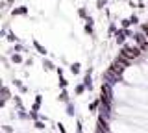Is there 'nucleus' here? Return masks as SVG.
<instances>
[{"label":"nucleus","instance_id":"1","mask_svg":"<svg viewBox=\"0 0 148 133\" xmlns=\"http://www.w3.org/2000/svg\"><path fill=\"white\" fill-rule=\"evenodd\" d=\"M133 35H135V33H133L130 28H128V30H126V28H119L113 39H115V43H117L119 46H124V44H126V39H128V37H133Z\"/></svg>","mask_w":148,"mask_h":133},{"label":"nucleus","instance_id":"2","mask_svg":"<svg viewBox=\"0 0 148 133\" xmlns=\"http://www.w3.org/2000/svg\"><path fill=\"white\" fill-rule=\"evenodd\" d=\"M83 31H85L89 37H95V19L89 15L85 19V24H83Z\"/></svg>","mask_w":148,"mask_h":133},{"label":"nucleus","instance_id":"3","mask_svg":"<svg viewBox=\"0 0 148 133\" xmlns=\"http://www.w3.org/2000/svg\"><path fill=\"white\" fill-rule=\"evenodd\" d=\"M98 131H102V133H108L109 131L108 117H104V115H100V113H98Z\"/></svg>","mask_w":148,"mask_h":133},{"label":"nucleus","instance_id":"4","mask_svg":"<svg viewBox=\"0 0 148 133\" xmlns=\"http://www.w3.org/2000/svg\"><path fill=\"white\" fill-rule=\"evenodd\" d=\"M30 13V8L28 6H17L11 10V17H26Z\"/></svg>","mask_w":148,"mask_h":133},{"label":"nucleus","instance_id":"5","mask_svg":"<svg viewBox=\"0 0 148 133\" xmlns=\"http://www.w3.org/2000/svg\"><path fill=\"white\" fill-rule=\"evenodd\" d=\"M32 44H34V48H35V52L37 54H39V56H46V54H48V50H46V46H43V44H41L39 43V41H37V39H34V41H32Z\"/></svg>","mask_w":148,"mask_h":133},{"label":"nucleus","instance_id":"6","mask_svg":"<svg viewBox=\"0 0 148 133\" xmlns=\"http://www.w3.org/2000/svg\"><path fill=\"white\" fill-rule=\"evenodd\" d=\"M58 102H61V104H69V102H71V96H69V91L67 89H61V91H59Z\"/></svg>","mask_w":148,"mask_h":133},{"label":"nucleus","instance_id":"7","mask_svg":"<svg viewBox=\"0 0 148 133\" xmlns=\"http://www.w3.org/2000/svg\"><path fill=\"white\" fill-rule=\"evenodd\" d=\"M11 98V93H9V87L8 85H2V107L8 104V100Z\"/></svg>","mask_w":148,"mask_h":133},{"label":"nucleus","instance_id":"8","mask_svg":"<svg viewBox=\"0 0 148 133\" xmlns=\"http://www.w3.org/2000/svg\"><path fill=\"white\" fill-rule=\"evenodd\" d=\"M69 72H71V74L72 76H78V74H80V72H82V65H80V63H71V65H69Z\"/></svg>","mask_w":148,"mask_h":133},{"label":"nucleus","instance_id":"9","mask_svg":"<svg viewBox=\"0 0 148 133\" xmlns=\"http://www.w3.org/2000/svg\"><path fill=\"white\" fill-rule=\"evenodd\" d=\"M24 61H26V59L22 57L21 52H13V54H11V63H15V65H22Z\"/></svg>","mask_w":148,"mask_h":133},{"label":"nucleus","instance_id":"10","mask_svg":"<svg viewBox=\"0 0 148 133\" xmlns=\"http://www.w3.org/2000/svg\"><path fill=\"white\" fill-rule=\"evenodd\" d=\"M43 68H45V72H52V70H56L58 67H56L54 63L50 61V59H45V57H43Z\"/></svg>","mask_w":148,"mask_h":133},{"label":"nucleus","instance_id":"11","mask_svg":"<svg viewBox=\"0 0 148 133\" xmlns=\"http://www.w3.org/2000/svg\"><path fill=\"white\" fill-rule=\"evenodd\" d=\"M13 85H15L17 89L21 91V94H26V93H28V87H26L24 83H22L21 80H13Z\"/></svg>","mask_w":148,"mask_h":133},{"label":"nucleus","instance_id":"12","mask_svg":"<svg viewBox=\"0 0 148 133\" xmlns=\"http://www.w3.org/2000/svg\"><path fill=\"white\" fill-rule=\"evenodd\" d=\"M98 109H100V98H95V100L89 104V113H96Z\"/></svg>","mask_w":148,"mask_h":133},{"label":"nucleus","instance_id":"13","mask_svg":"<svg viewBox=\"0 0 148 133\" xmlns=\"http://www.w3.org/2000/svg\"><path fill=\"white\" fill-rule=\"evenodd\" d=\"M67 105V109H65V113H67V117H74V115H76V107H74V104L72 102H69V104H65Z\"/></svg>","mask_w":148,"mask_h":133},{"label":"nucleus","instance_id":"14","mask_svg":"<svg viewBox=\"0 0 148 133\" xmlns=\"http://www.w3.org/2000/svg\"><path fill=\"white\" fill-rule=\"evenodd\" d=\"M6 41H8V43H11V44H15V43H18V41H21V39L17 37V33H15V31H11V30H9V33H8Z\"/></svg>","mask_w":148,"mask_h":133},{"label":"nucleus","instance_id":"15","mask_svg":"<svg viewBox=\"0 0 148 133\" xmlns=\"http://www.w3.org/2000/svg\"><path fill=\"white\" fill-rule=\"evenodd\" d=\"M85 91H87V87L83 85V81H82V83H76V87H74V93H76L78 96H82Z\"/></svg>","mask_w":148,"mask_h":133},{"label":"nucleus","instance_id":"16","mask_svg":"<svg viewBox=\"0 0 148 133\" xmlns=\"http://www.w3.org/2000/svg\"><path fill=\"white\" fill-rule=\"evenodd\" d=\"M78 17H80L82 20H85L87 17H89V13H87V8L85 6H82V8H78Z\"/></svg>","mask_w":148,"mask_h":133},{"label":"nucleus","instance_id":"17","mask_svg":"<svg viewBox=\"0 0 148 133\" xmlns=\"http://www.w3.org/2000/svg\"><path fill=\"white\" fill-rule=\"evenodd\" d=\"M117 24L115 22H109V28H108V37H115V33H117Z\"/></svg>","mask_w":148,"mask_h":133},{"label":"nucleus","instance_id":"18","mask_svg":"<svg viewBox=\"0 0 148 133\" xmlns=\"http://www.w3.org/2000/svg\"><path fill=\"white\" fill-rule=\"evenodd\" d=\"M17 117L21 120H28L30 118V113H26V109H17Z\"/></svg>","mask_w":148,"mask_h":133},{"label":"nucleus","instance_id":"19","mask_svg":"<svg viewBox=\"0 0 148 133\" xmlns=\"http://www.w3.org/2000/svg\"><path fill=\"white\" fill-rule=\"evenodd\" d=\"M59 80H58V85H59V89H67L69 87V80L67 78H63V76H58Z\"/></svg>","mask_w":148,"mask_h":133},{"label":"nucleus","instance_id":"20","mask_svg":"<svg viewBox=\"0 0 148 133\" xmlns=\"http://www.w3.org/2000/svg\"><path fill=\"white\" fill-rule=\"evenodd\" d=\"M13 102H15L17 109H24V104H22V98L18 94H13Z\"/></svg>","mask_w":148,"mask_h":133},{"label":"nucleus","instance_id":"21","mask_svg":"<svg viewBox=\"0 0 148 133\" xmlns=\"http://www.w3.org/2000/svg\"><path fill=\"white\" fill-rule=\"evenodd\" d=\"M9 52H11V54H13V52H21V54H22V52H26V48L22 46L21 43H15V44H13V48L9 50Z\"/></svg>","mask_w":148,"mask_h":133},{"label":"nucleus","instance_id":"22","mask_svg":"<svg viewBox=\"0 0 148 133\" xmlns=\"http://www.w3.org/2000/svg\"><path fill=\"white\" fill-rule=\"evenodd\" d=\"M132 26H133V24H132V20H130V17H128V19H122V20H120V28H126V30H128V28H132Z\"/></svg>","mask_w":148,"mask_h":133},{"label":"nucleus","instance_id":"23","mask_svg":"<svg viewBox=\"0 0 148 133\" xmlns=\"http://www.w3.org/2000/svg\"><path fill=\"white\" fill-rule=\"evenodd\" d=\"M34 128H35V130H39V131H43L45 128H46L45 126V120H35L34 122Z\"/></svg>","mask_w":148,"mask_h":133},{"label":"nucleus","instance_id":"24","mask_svg":"<svg viewBox=\"0 0 148 133\" xmlns=\"http://www.w3.org/2000/svg\"><path fill=\"white\" fill-rule=\"evenodd\" d=\"M130 20H132V24H133V26L141 24V20H139V15H137V13H132V15H130Z\"/></svg>","mask_w":148,"mask_h":133},{"label":"nucleus","instance_id":"25","mask_svg":"<svg viewBox=\"0 0 148 133\" xmlns=\"http://www.w3.org/2000/svg\"><path fill=\"white\" fill-rule=\"evenodd\" d=\"M108 6V0H96V10H106Z\"/></svg>","mask_w":148,"mask_h":133},{"label":"nucleus","instance_id":"26","mask_svg":"<svg viewBox=\"0 0 148 133\" xmlns=\"http://www.w3.org/2000/svg\"><path fill=\"white\" fill-rule=\"evenodd\" d=\"M30 118H32V120H41V113L39 111H30Z\"/></svg>","mask_w":148,"mask_h":133},{"label":"nucleus","instance_id":"27","mask_svg":"<svg viewBox=\"0 0 148 133\" xmlns=\"http://www.w3.org/2000/svg\"><path fill=\"white\" fill-rule=\"evenodd\" d=\"M58 126V130H59V133H67V128H65V124H61V122H58L56 124Z\"/></svg>","mask_w":148,"mask_h":133},{"label":"nucleus","instance_id":"28","mask_svg":"<svg viewBox=\"0 0 148 133\" xmlns=\"http://www.w3.org/2000/svg\"><path fill=\"white\" fill-rule=\"evenodd\" d=\"M76 133H83V124H82V120H78V124H76Z\"/></svg>","mask_w":148,"mask_h":133},{"label":"nucleus","instance_id":"29","mask_svg":"<svg viewBox=\"0 0 148 133\" xmlns=\"http://www.w3.org/2000/svg\"><path fill=\"white\" fill-rule=\"evenodd\" d=\"M24 65H26V67H32V65H34V59H32V57H28L26 61H24Z\"/></svg>","mask_w":148,"mask_h":133},{"label":"nucleus","instance_id":"30","mask_svg":"<svg viewBox=\"0 0 148 133\" xmlns=\"http://www.w3.org/2000/svg\"><path fill=\"white\" fill-rule=\"evenodd\" d=\"M56 74H58V76H63V68L58 67V68H56Z\"/></svg>","mask_w":148,"mask_h":133},{"label":"nucleus","instance_id":"31","mask_svg":"<svg viewBox=\"0 0 148 133\" xmlns=\"http://www.w3.org/2000/svg\"><path fill=\"white\" fill-rule=\"evenodd\" d=\"M4 133H11V128H9V126H4Z\"/></svg>","mask_w":148,"mask_h":133},{"label":"nucleus","instance_id":"32","mask_svg":"<svg viewBox=\"0 0 148 133\" xmlns=\"http://www.w3.org/2000/svg\"><path fill=\"white\" fill-rule=\"evenodd\" d=\"M4 2H6V4H13V2H15V0H4Z\"/></svg>","mask_w":148,"mask_h":133}]
</instances>
